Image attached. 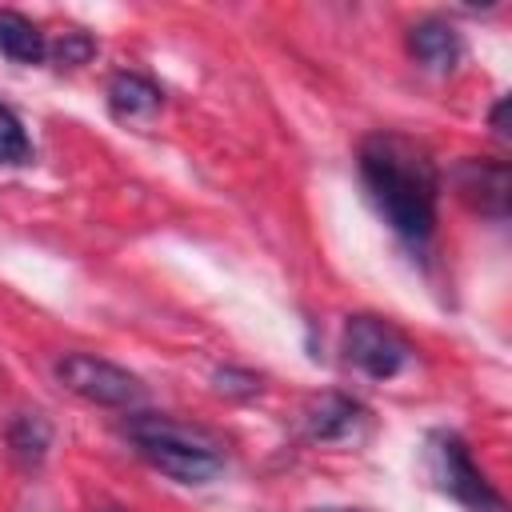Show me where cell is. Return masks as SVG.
Here are the masks:
<instances>
[{
	"mask_svg": "<svg viewBox=\"0 0 512 512\" xmlns=\"http://www.w3.org/2000/svg\"><path fill=\"white\" fill-rule=\"evenodd\" d=\"M360 176L372 204L400 240L416 248L432 236L440 204V168L424 144L400 132H372L360 144Z\"/></svg>",
	"mask_w": 512,
	"mask_h": 512,
	"instance_id": "6da1fadb",
	"label": "cell"
},
{
	"mask_svg": "<svg viewBox=\"0 0 512 512\" xmlns=\"http://www.w3.org/2000/svg\"><path fill=\"white\" fill-rule=\"evenodd\" d=\"M124 436L136 444V452L180 484H208L224 468V440L200 424L160 416V412H136L124 420Z\"/></svg>",
	"mask_w": 512,
	"mask_h": 512,
	"instance_id": "7a4b0ae2",
	"label": "cell"
},
{
	"mask_svg": "<svg viewBox=\"0 0 512 512\" xmlns=\"http://www.w3.org/2000/svg\"><path fill=\"white\" fill-rule=\"evenodd\" d=\"M428 468H432V480L448 496H456L464 508H472V512H508L504 496L476 468L468 444L456 432H432L428 436Z\"/></svg>",
	"mask_w": 512,
	"mask_h": 512,
	"instance_id": "3957f363",
	"label": "cell"
},
{
	"mask_svg": "<svg viewBox=\"0 0 512 512\" xmlns=\"http://www.w3.org/2000/svg\"><path fill=\"white\" fill-rule=\"evenodd\" d=\"M52 372L72 396L100 404V408H136L144 400V384L128 368L104 356H92V352H64L52 364Z\"/></svg>",
	"mask_w": 512,
	"mask_h": 512,
	"instance_id": "277c9868",
	"label": "cell"
},
{
	"mask_svg": "<svg viewBox=\"0 0 512 512\" xmlns=\"http://www.w3.org/2000/svg\"><path fill=\"white\" fill-rule=\"evenodd\" d=\"M344 356H348V364L360 368L364 376L388 380V376H396V372L412 360V344H408V336H404L396 324H388L384 316L360 312V316H348V324H344Z\"/></svg>",
	"mask_w": 512,
	"mask_h": 512,
	"instance_id": "5b68a950",
	"label": "cell"
},
{
	"mask_svg": "<svg viewBox=\"0 0 512 512\" xmlns=\"http://www.w3.org/2000/svg\"><path fill=\"white\" fill-rule=\"evenodd\" d=\"M452 184H456V196L476 208L480 216H492V220H504L508 216V188H512V176H508V164L504 160H492V156H464L452 172Z\"/></svg>",
	"mask_w": 512,
	"mask_h": 512,
	"instance_id": "8992f818",
	"label": "cell"
},
{
	"mask_svg": "<svg viewBox=\"0 0 512 512\" xmlns=\"http://www.w3.org/2000/svg\"><path fill=\"white\" fill-rule=\"evenodd\" d=\"M408 52L428 72H452L464 56V40H460L456 24H448L444 16H424L408 28Z\"/></svg>",
	"mask_w": 512,
	"mask_h": 512,
	"instance_id": "52a82bcc",
	"label": "cell"
},
{
	"mask_svg": "<svg viewBox=\"0 0 512 512\" xmlns=\"http://www.w3.org/2000/svg\"><path fill=\"white\" fill-rule=\"evenodd\" d=\"M364 424V404L344 392H324L304 408V432L312 440H348Z\"/></svg>",
	"mask_w": 512,
	"mask_h": 512,
	"instance_id": "ba28073f",
	"label": "cell"
},
{
	"mask_svg": "<svg viewBox=\"0 0 512 512\" xmlns=\"http://www.w3.org/2000/svg\"><path fill=\"white\" fill-rule=\"evenodd\" d=\"M108 108L120 120H152L164 108V92L140 72H116L108 80Z\"/></svg>",
	"mask_w": 512,
	"mask_h": 512,
	"instance_id": "9c48e42d",
	"label": "cell"
},
{
	"mask_svg": "<svg viewBox=\"0 0 512 512\" xmlns=\"http://www.w3.org/2000/svg\"><path fill=\"white\" fill-rule=\"evenodd\" d=\"M0 52L16 64H40L48 56V40L24 12L0 8Z\"/></svg>",
	"mask_w": 512,
	"mask_h": 512,
	"instance_id": "30bf717a",
	"label": "cell"
},
{
	"mask_svg": "<svg viewBox=\"0 0 512 512\" xmlns=\"http://www.w3.org/2000/svg\"><path fill=\"white\" fill-rule=\"evenodd\" d=\"M52 448V424L48 416L40 412H16L12 424H8V452L24 464V468H36Z\"/></svg>",
	"mask_w": 512,
	"mask_h": 512,
	"instance_id": "8fae6325",
	"label": "cell"
},
{
	"mask_svg": "<svg viewBox=\"0 0 512 512\" xmlns=\"http://www.w3.org/2000/svg\"><path fill=\"white\" fill-rule=\"evenodd\" d=\"M28 160H32V140L20 116L0 100V164H28Z\"/></svg>",
	"mask_w": 512,
	"mask_h": 512,
	"instance_id": "7c38bea8",
	"label": "cell"
},
{
	"mask_svg": "<svg viewBox=\"0 0 512 512\" xmlns=\"http://www.w3.org/2000/svg\"><path fill=\"white\" fill-rule=\"evenodd\" d=\"M48 56L60 64V68H76V64H88L96 56V40L84 32V28H64L52 44H48Z\"/></svg>",
	"mask_w": 512,
	"mask_h": 512,
	"instance_id": "4fadbf2b",
	"label": "cell"
},
{
	"mask_svg": "<svg viewBox=\"0 0 512 512\" xmlns=\"http://www.w3.org/2000/svg\"><path fill=\"white\" fill-rule=\"evenodd\" d=\"M212 388L220 392V396H236V400H248V396H256L260 392V376L256 372H248V368H216L212 372Z\"/></svg>",
	"mask_w": 512,
	"mask_h": 512,
	"instance_id": "5bb4252c",
	"label": "cell"
},
{
	"mask_svg": "<svg viewBox=\"0 0 512 512\" xmlns=\"http://www.w3.org/2000/svg\"><path fill=\"white\" fill-rule=\"evenodd\" d=\"M504 112H508V100H496V104H492V116H488V124H492V132H496L500 140H508V128H504Z\"/></svg>",
	"mask_w": 512,
	"mask_h": 512,
	"instance_id": "9a60e30c",
	"label": "cell"
},
{
	"mask_svg": "<svg viewBox=\"0 0 512 512\" xmlns=\"http://www.w3.org/2000/svg\"><path fill=\"white\" fill-rule=\"evenodd\" d=\"M312 512H352V508H312Z\"/></svg>",
	"mask_w": 512,
	"mask_h": 512,
	"instance_id": "2e32d148",
	"label": "cell"
},
{
	"mask_svg": "<svg viewBox=\"0 0 512 512\" xmlns=\"http://www.w3.org/2000/svg\"><path fill=\"white\" fill-rule=\"evenodd\" d=\"M104 512H120V508H104Z\"/></svg>",
	"mask_w": 512,
	"mask_h": 512,
	"instance_id": "e0dca14e",
	"label": "cell"
}]
</instances>
